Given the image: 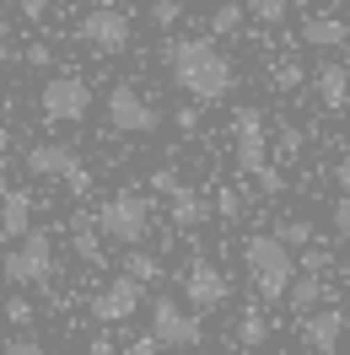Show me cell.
<instances>
[{"label":"cell","mask_w":350,"mask_h":355,"mask_svg":"<svg viewBox=\"0 0 350 355\" xmlns=\"http://www.w3.org/2000/svg\"><path fill=\"white\" fill-rule=\"evenodd\" d=\"M167 65H173V81L189 92V97H199V103H221V97L232 92V81H238L232 60H226L210 38H178V44L167 49Z\"/></svg>","instance_id":"obj_1"},{"label":"cell","mask_w":350,"mask_h":355,"mask_svg":"<svg viewBox=\"0 0 350 355\" xmlns=\"http://www.w3.org/2000/svg\"><path fill=\"white\" fill-rule=\"evenodd\" d=\"M183 296H189V307L210 312V307H221V302L232 296V280H226L210 259H194V264L183 269Z\"/></svg>","instance_id":"obj_10"},{"label":"cell","mask_w":350,"mask_h":355,"mask_svg":"<svg viewBox=\"0 0 350 355\" xmlns=\"http://www.w3.org/2000/svg\"><path fill=\"white\" fill-rule=\"evenodd\" d=\"M70 162H76V156H70L65 146H33V151H27V167L38 178H65Z\"/></svg>","instance_id":"obj_18"},{"label":"cell","mask_w":350,"mask_h":355,"mask_svg":"<svg viewBox=\"0 0 350 355\" xmlns=\"http://www.w3.org/2000/svg\"><path fill=\"white\" fill-rule=\"evenodd\" d=\"M173 124H178V130H199V108H178Z\"/></svg>","instance_id":"obj_36"},{"label":"cell","mask_w":350,"mask_h":355,"mask_svg":"<svg viewBox=\"0 0 350 355\" xmlns=\"http://www.w3.org/2000/svg\"><path fill=\"white\" fill-rule=\"evenodd\" d=\"M232 130H238V167L248 178H259L264 194H285V178L269 167V140H264V113L259 108H238L232 113Z\"/></svg>","instance_id":"obj_3"},{"label":"cell","mask_w":350,"mask_h":355,"mask_svg":"<svg viewBox=\"0 0 350 355\" xmlns=\"http://www.w3.org/2000/svg\"><path fill=\"white\" fill-rule=\"evenodd\" d=\"M151 189L173 194V189H178V173H173V167H156V173H151Z\"/></svg>","instance_id":"obj_31"},{"label":"cell","mask_w":350,"mask_h":355,"mask_svg":"<svg viewBox=\"0 0 350 355\" xmlns=\"http://www.w3.org/2000/svg\"><path fill=\"white\" fill-rule=\"evenodd\" d=\"M275 87L297 92V87H302V65H297V60H281V65H275Z\"/></svg>","instance_id":"obj_25"},{"label":"cell","mask_w":350,"mask_h":355,"mask_svg":"<svg viewBox=\"0 0 350 355\" xmlns=\"http://www.w3.org/2000/svg\"><path fill=\"white\" fill-rule=\"evenodd\" d=\"M87 355H113V345H108V339H92V350Z\"/></svg>","instance_id":"obj_40"},{"label":"cell","mask_w":350,"mask_h":355,"mask_svg":"<svg viewBox=\"0 0 350 355\" xmlns=\"http://www.w3.org/2000/svg\"><path fill=\"white\" fill-rule=\"evenodd\" d=\"M328 269V248H312L307 243V275H324Z\"/></svg>","instance_id":"obj_30"},{"label":"cell","mask_w":350,"mask_h":355,"mask_svg":"<svg viewBox=\"0 0 350 355\" xmlns=\"http://www.w3.org/2000/svg\"><path fill=\"white\" fill-rule=\"evenodd\" d=\"M167 210H173V221H178V226H199L205 216H210L205 194H199V189H189V183H178L173 194H167Z\"/></svg>","instance_id":"obj_16"},{"label":"cell","mask_w":350,"mask_h":355,"mask_svg":"<svg viewBox=\"0 0 350 355\" xmlns=\"http://www.w3.org/2000/svg\"><path fill=\"white\" fill-rule=\"evenodd\" d=\"M210 27H216V33H238V27H242V6H238V0H226V6H216V17H210Z\"/></svg>","instance_id":"obj_23"},{"label":"cell","mask_w":350,"mask_h":355,"mask_svg":"<svg viewBox=\"0 0 350 355\" xmlns=\"http://www.w3.org/2000/svg\"><path fill=\"white\" fill-rule=\"evenodd\" d=\"M285 6H291V0H248V11H253L264 27H281L285 22Z\"/></svg>","instance_id":"obj_22"},{"label":"cell","mask_w":350,"mask_h":355,"mask_svg":"<svg viewBox=\"0 0 350 355\" xmlns=\"http://www.w3.org/2000/svg\"><path fill=\"white\" fill-rule=\"evenodd\" d=\"M6 146H11V130H6V124H0V151H6Z\"/></svg>","instance_id":"obj_41"},{"label":"cell","mask_w":350,"mask_h":355,"mask_svg":"<svg viewBox=\"0 0 350 355\" xmlns=\"http://www.w3.org/2000/svg\"><path fill=\"white\" fill-rule=\"evenodd\" d=\"M275 237H281V248H291V253H297V248H307L312 237H318V232H312L307 221H285L281 232H275Z\"/></svg>","instance_id":"obj_21"},{"label":"cell","mask_w":350,"mask_h":355,"mask_svg":"<svg viewBox=\"0 0 350 355\" xmlns=\"http://www.w3.org/2000/svg\"><path fill=\"white\" fill-rule=\"evenodd\" d=\"M76 33H81V44H92L97 54H124V49H130V17H124L119 6H92Z\"/></svg>","instance_id":"obj_8"},{"label":"cell","mask_w":350,"mask_h":355,"mask_svg":"<svg viewBox=\"0 0 350 355\" xmlns=\"http://www.w3.org/2000/svg\"><path fill=\"white\" fill-rule=\"evenodd\" d=\"M302 44H307V49H345V44H350V27L340 22L334 11L307 17V22H302Z\"/></svg>","instance_id":"obj_14"},{"label":"cell","mask_w":350,"mask_h":355,"mask_svg":"<svg viewBox=\"0 0 350 355\" xmlns=\"http://www.w3.org/2000/svg\"><path fill=\"white\" fill-rule=\"evenodd\" d=\"M38 108H44L49 124H76V119H87V108H92V87L81 76H54L44 87V97H38Z\"/></svg>","instance_id":"obj_7"},{"label":"cell","mask_w":350,"mask_h":355,"mask_svg":"<svg viewBox=\"0 0 350 355\" xmlns=\"http://www.w3.org/2000/svg\"><path fill=\"white\" fill-rule=\"evenodd\" d=\"M76 253H81V259H103V253H97V237H92V221H76Z\"/></svg>","instance_id":"obj_26"},{"label":"cell","mask_w":350,"mask_h":355,"mask_svg":"<svg viewBox=\"0 0 350 355\" xmlns=\"http://www.w3.org/2000/svg\"><path fill=\"white\" fill-rule=\"evenodd\" d=\"M6 65H11V49H6V44H0V70H6Z\"/></svg>","instance_id":"obj_42"},{"label":"cell","mask_w":350,"mask_h":355,"mask_svg":"<svg viewBox=\"0 0 350 355\" xmlns=\"http://www.w3.org/2000/svg\"><path fill=\"white\" fill-rule=\"evenodd\" d=\"M65 183H70V194H92V173H87V167H81V162H70Z\"/></svg>","instance_id":"obj_28"},{"label":"cell","mask_w":350,"mask_h":355,"mask_svg":"<svg viewBox=\"0 0 350 355\" xmlns=\"http://www.w3.org/2000/svg\"><path fill=\"white\" fill-rule=\"evenodd\" d=\"M312 92L328 113H340L350 103V65H318L312 70Z\"/></svg>","instance_id":"obj_13"},{"label":"cell","mask_w":350,"mask_h":355,"mask_svg":"<svg viewBox=\"0 0 350 355\" xmlns=\"http://www.w3.org/2000/svg\"><path fill=\"white\" fill-rule=\"evenodd\" d=\"M324 6H345V0H324Z\"/></svg>","instance_id":"obj_45"},{"label":"cell","mask_w":350,"mask_h":355,"mask_svg":"<svg viewBox=\"0 0 350 355\" xmlns=\"http://www.w3.org/2000/svg\"><path fill=\"white\" fill-rule=\"evenodd\" d=\"M210 210H216L221 221H238V216H242V200L232 194V189H226V194H216V205H210Z\"/></svg>","instance_id":"obj_27"},{"label":"cell","mask_w":350,"mask_h":355,"mask_svg":"<svg viewBox=\"0 0 350 355\" xmlns=\"http://www.w3.org/2000/svg\"><path fill=\"white\" fill-rule=\"evenodd\" d=\"M6 355H49V350L38 345V339H11V345H6Z\"/></svg>","instance_id":"obj_32"},{"label":"cell","mask_w":350,"mask_h":355,"mask_svg":"<svg viewBox=\"0 0 350 355\" xmlns=\"http://www.w3.org/2000/svg\"><path fill=\"white\" fill-rule=\"evenodd\" d=\"M302 339H307V350H312V355L340 350V339H345V312L312 307V312H307V323H302Z\"/></svg>","instance_id":"obj_12"},{"label":"cell","mask_w":350,"mask_h":355,"mask_svg":"<svg viewBox=\"0 0 350 355\" xmlns=\"http://www.w3.org/2000/svg\"><path fill=\"white\" fill-rule=\"evenodd\" d=\"M146 17H151V27H173L178 17H183V6H178V0H156Z\"/></svg>","instance_id":"obj_24"},{"label":"cell","mask_w":350,"mask_h":355,"mask_svg":"<svg viewBox=\"0 0 350 355\" xmlns=\"http://www.w3.org/2000/svg\"><path fill=\"white\" fill-rule=\"evenodd\" d=\"M22 60L33 70H44V65H54V54H49V44H33V49H22Z\"/></svg>","instance_id":"obj_29"},{"label":"cell","mask_w":350,"mask_h":355,"mask_svg":"<svg viewBox=\"0 0 350 355\" xmlns=\"http://www.w3.org/2000/svg\"><path fill=\"white\" fill-rule=\"evenodd\" d=\"M124 275L146 286V280H162V264H156L151 253H140V243H130V259H124Z\"/></svg>","instance_id":"obj_19"},{"label":"cell","mask_w":350,"mask_h":355,"mask_svg":"<svg viewBox=\"0 0 350 355\" xmlns=\"http://www.w3.org/2000/svg\"><path fill=\"white\" fill-rule=\"evenodd\" d=\"M97 226L108 232L113 243H140L146 237V226H151V205H146V194L140 189H124V194H113L103 210H97Z\"/></svg>","instance_id":"obj_5"},{"label":"cell","mask_w":350,"mask_h":355,"mask_svg":"<svg viewBox=\"0 0 350 355\" xmlns=\"http://www.w3.org/2000/svg\"><path fill=\"white\" fill-rule=\"evenodd\" d=\"M302 151V130H281V156H297Z\"/></svg>","instance_id":"obj_35"},{"label":"cell","mask_w":350,"mask_h":355,"mask_svg":"<svg viewBox=\"0 0 350 355\" xmlns=\"http://www.w3.org/2000/svg\"><path fill=\"white\" fill-rule=\"evenodd\" d=\"M334 183H340V194L350 200V151L340 156V162H334Z\"/></svg>","instance_id":"obj_33"},{"label":"cell","mask_w":350,"mask_h":355,"mask_svg":"<svg viewBox=\"0 0 350 355\" xmlns=\"http://www.w3.org/2000/svg\"><path fill=\"white\" fill-rule=\"evenodd\" d=\"M0 275H6L11 286H54V232L27 226V232H22V248H11V253H6Z\"/></svg>","instance_id":"obj_4"},{"label":"cell","mask_w":350,"mask_h":355,"mask_svg":"<svg viewBox=\"0 0 350 355\" xmlns=\"http://www.w3.org/2000/svg\"><path fill=\"white\" fill-rule=\"evenodd\" d=\"M108 124L119 135H151L156 124H162V113L151 108V103H146V97H140V87H130V81H119V87L108 92Z\"/></svg>","instance_id":"obj_6"},{"label":"cell","mask_w":350,"mask_h":355,"mask_svg":"<svg viewBox=\"0 0 350 355\" xmlns=\"http://www.w3.org/2000/svg\"><path fill=\"white\" fill-rule=\"evenodd\" d=\"M130 355H156V339H140V345H130Z\"/></svg>","instance_id":"obj_39"},{"label":"cell","mask_w":350,"mask_h":355,"mask_svg":"<svg viewBox=\"0 0 350 355\" xmlns=\"http://www.w3.org/2000/svg\"><path fill=\"white\" fill-rule=\"evenodd\" d=\"M17 11H22L27 22H44V11H49V0H17Z\"/></svg>","instance_id":"obj_34"},{"label":"cell","mask_w":350,"mask_h":355,"mask_svg":"<svg viewBox=\"0 0 350 355\" xmlns=\"http://www.w3.org/2000/svg\"><path fill=\"white\" fill-rule=\"evenodd\" d=\"M92 6H119V0H92Z\"/></svg>","instance_id":"obj_43"},{"label":"cell","mask_w":350,"mask_h":355,"mask_svg":"<svg viewBox=\"0 0 350 355\" xmlns=\"http://www.w3.org/2000/svg\"><path fill=\"white\" fill-rule=\"evenodd\" d=\"M151 339H156V345H167V350H194L199 339H205V329L178 307L173 296H156V307H151Z\"/></svg>","instance_id":"obj_9"},{"label":"cell","mask_w":350,"mask_h":355,"mask_svg":"<svg viewBox=\"0 0 350 355\" xmlns=\"http://www.w3.org/2000/svg\"><path fill=\"white\" fill-rule=\"evenodd\" d=\"M281 302H285L291 312H302V318H307V312L324 302V275H302V280L291 275V280H285V296H281Z\"/></svg>","instance_id":"obj_17"},{"label":"cell","mask_w":350,"mask_h":355,"mask_svg":"<svg viewBox=\"0 0 350 355\" xmlns=\"http://www.w3.org/2000/svg\"><path fill=\"white\" fill-rule=\"evenodd\" d=\"M135 307H140V280H130V275L108 280V286L92 296V318H97V323H124Z\"/></svg>","instance_id":"obj_11"},{"label":"cell","mask_w":350,"mask_h":355,"mask_svg":"<svg viewBox=\"0 0 350 355\" xmlns=\"http://www.w3.org/2000/svg\"><path fill=\"white\" fill-rule=\"evenodd\" d=\"M334 232H350V200L334 205Z\"/></svg>","instance_id":"obj_38"},{"label":"cell","mask_w":350,"mask_h":355,"mask_svg":"<svg viewBox=\"0 0 350 355\" xmlns=\"http://www.w3.org/2000/svg\"><path fill=\"white\" fill-rule=\"evenodd\" d=\"M238 339L248 345V350H259L264 339H269V323H264V312H242V323H238Z\"/></svg>","instance_id":"obj_20"},{"label":"cell","mask_w":350,"mask_h":355,"mask_svg":"<svg viewBox=\"0 0 350 355\" xmlns=\"http://www.w3.org/2000/svg\"><path fill=\"white\" fill-rule=\"evenodd\" d=\"M6 318H11V323H33V307H27V302H11V307H6Z\"/></svg>","instance_id":"obj_37"},{"label":"cell","mask_w":350,"mask_h":355,"mask_svg":"<svg viewBox=\"0 0 350 355\" xmlns=\"http://www.w3.org/2000/svg\"><path fill=\"white\" fill-rule=\"evenodd\" d=\"M27 226H33V194L6 189V194H0V232H6V237H22Z\"/></svg>","instance_id":"obj_15"},{"label":"cell","mask_w":350,"mask_h":355,"mask_svg":"<svg viewBox=\"0 0 350 355\" xmlns=\"http://www.w3.org/2000/svg\"><path fill=\"white\" fill-rule=\"evenodd\" d=\"M6 189H11V183H6V173H0V194H6Z\"/></svg>","instance_id":"obj_44"},{"label":"cell","mask_w":350,"mask_h":355,"mask_svg":"<svg viewBox=\"0 0 350 355\" xmlns=\"http://www.w3.org/2000/svg\"><path fill=\"white\" fill-rule=\"evenodd\" d=\"M242 264H248V280H253V291H259L264 302H281L285 280L297 275V259H291V248H281L275 232H253L242 243Z\"/></svg>","instance_id":"obj_2"}]
</instances>
